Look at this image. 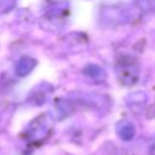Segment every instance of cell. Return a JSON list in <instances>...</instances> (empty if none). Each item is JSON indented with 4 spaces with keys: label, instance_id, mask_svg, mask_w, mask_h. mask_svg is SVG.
<instances>
[{
    "label": "cell",
    "instance_id": "ba28073f",
    "mask_svg": "<svg viewBox=\"0 0 155 155\" xmlns=\"http://www.w3.org/2000/svg\"><path fill=\"white\" fill-rule=\"evenodd\" d=\"M150 154H151V155H155V139H154L153 143H151V147H150Z\"/></svg>",
    "mask_w": 155,
    "mask_h": 155
},
{
    "label": "cell",
    "instance_id": "8992f818",
    "mask_svg": "<svg viewBox=\"0 0 155 155\" xmlns=\"http://www.w3.org/2000/svg\"><path fill=\"white\" fill-rule=\"evenodd\" d=\"M137 5L144 12L155 10V0H137Z\"/></svg>",
    "mask_w": 155,
    "mask_h": 155
},
{
    "label": "cell",
    "instance_id": "52a82bcc",
    "mask_svg": "<svg viewBox=\"0 0 155 155\" xmlns=\"http://www.w3.org/2000/svg\"><path fill=\"white\" fill-rule=\"evenodd\" d=\"M16 5V0H0V13L8 12Z\"/></svg>",
    "mask_w": 155,
    "mask_h": 155
},
{
    "label": "cell",
    "instance_id": "5b68a950",
    "mask_svg": "<svg viewBox=\"0 0 155 155\" xmlns=\"http://www.w3.org/2000/svg\"><path fill=\"white\" fill-rule=\"evenodd\" d=\"M84 73L86 75H88L92 79H102L105 76V71L104 69H102L101 67L96 65V64H90L84 69Z\"/></svg>",
    "mask_w": 155,
    "mask_h": 155
},
{
    "label": "cell",
    "instance_id": "277c9868",
    "mask_svg": "<svg viewBox=\"0 0 155 155\" xmlns=\"http://www.w3.org/2000/svg\"><path fill=\"white\" fill-rule=\"evenodd\" d=\"M127 101V104L130 108L132 109H140L145 105L147 103V94L144 92H140V91H137V92H133V93H130L126 98Z\"/></svg>",
    "mask_w": 155,
    "mask_h": 155
},
{
    "label": "cell",
    "instance_id": "7a4b0ae2",
    "mask_svg": "<svg viewBox=\"0 0 155 155\" xmlns=\"http://www.w3.org/2000/svg\"><path fill=\"white\" fill-rule=\"evenodd\" d=\"M36 62L34 58L29 57V56H23L18 59V62L16 63V67H15V70L17 73V75L19 76H25L28 75L29 73H31V70L34 69Z\"/></svg>",
    "mask_w": 155,
    "mask_h": 155
},
{
    "label": "cell",
    "instance_id": "6da1fadb",
    "mask_svg": "<svg viewBox=\"0 0 155 155\" xmlns=\"http://www.w3.org/2000/svg\"><path fill=\"white\" fill-rule=\"evenodd\" d=\"M116 71H117L119 80L122 81V84H125V85H132L138 79L139 69H138V65L136 63H132V62L128 61V62L119 63Z\"/></svg>",
    "mask_w": 155,
    "mask_h": 155
},
{
    "label": "cell",
    "instance_id": "3957f363",
    "mask_svg": "<svg viewBox=\"0 0 155 155\" xmlns=\"http://www.w3.org/2000/svg\"><path fill=\"white\" fill-rule=\"evenodd\" d=\"M116 132L122 140H131L136 134L134 126L128 121H121L116 125Z\"/></svg>",
    "mask_w": 155,
    "mask_h": 155
}]
</instances>
